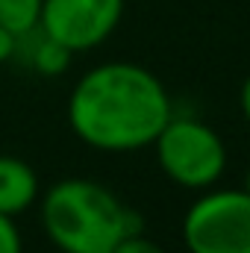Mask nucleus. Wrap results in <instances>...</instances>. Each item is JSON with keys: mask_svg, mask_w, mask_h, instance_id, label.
Here are the masks:
<instances>
[{"mask_svg": "<svg viewBox=\"0 0 250 253\" xmlns=\"http://www.w3.org/2000/svg\"><path fill=\"white\" fill-rule=\"evenodd\" d=\"M171 115L162 80L135 62H103L85 71L68 97L74 135L103 153H129L153 144Z\"/></svg>", "mask_w": 250, "mask_h": 253, "instance_id": "nucleus-1", "label": "nucleus"}, {"mask_svg": "<svg viewBox=\"0 0 250 253\" xmlns=\"http://www.w3.org/2000/svg\"><path fill=\"white\" fill-rule=\"evenodd\" d=\"M42 227L62 253H112L138 230V215L106 186L68 177L42 194Z\"/></svg>", "mask_w": 250, "mask_h": 253, "instance_id": "nucleus-2", "label": "nucleus"}, {"mask_svg": "<svg viewBox=\"0 0 250 253\" xmlns=\"http://www.w3.org/2000/svg\"><path fill=\"white\" fill-rule=\"evenodd\" d=\"M153 150L162 174L191 191L212 189L227 171V147L221 135L197 118L171 115L153 138Z\"/></svg>", "mask_w": 250, "mask_h": 253, "instance_id": "nucleus-3", "label": "nucleus"}, {"mask_svg": "<svg viewBox=\"0 0 250 253\" xmlns=\"http://www.w3.org/2000/svg\"><path fill=\"white\" fill-rule=\"evenodd\" d=\"M188 253H250V194L245 189H203L186 209Z\"/></svg>", "mask_w": 250, "mask_h": 253, "instance_id": "nucleus-4", "label": "nucleus"}, {"mask_svg": "<svg viewBox=\"0 0 250 253\" xmlns=\"http://www.w3.org/2000/svg\"><path fill=\"white\" fill-rule=\"evenodd\" d=\"M124 0H44L39 27L71 53L103 44L121 24Z\"/></svg>", "mask_w": 250, "mask_h": 253, "instance_id": "nucleus-5", "label": "nucleus"}, {"mask_svg": "<svg viewBox=\"0 0 250 253\" xmlns=\"http://www.w3.org/2000/svg\"><path fill=\"white\" fill-rule=\"evenodd\" d=\"M71 56H74V53L65 47L62 42H56V39L47 36L42 27H36V30L18 36L12 62L24 65L27 71L39 74V77H59V74L68 71Z\"/></svg>", "mask_w": 250, "mask_h": 253, "instance_id": "nucleus-6", "label": "nucleus"}, {"mask_svg": "<svg viewBox=\"0 0 250 253\" xmlns=\"http://www.w3.org/2000/svg\"><path fill=\"white\" fill-rule=\"evenodd\" d=\"M42 197L39 174L18 156H0V212L21 215Z\"/></svg>", "mask_w": 250, "mask_h": 253, "instance_id": "nucleus-7", "label": "nucleus"}, {"mask_svg": "<svg viewBox=\"0 0 250 253\" xmlns=\"http://www.w3.org/2000/svg\"><path fill=\"white\" fill-rule=\"evenodd\" d=\"M44 0H0V27L21 36L39 27Z\"/></svg>", "mask_w": 250, "mask_h": 253, "instance_id": "nucleus-8", "label": "nucleus"}, {"mask_svg": "<svg viewBox=\"0 0 250 253\" xmlns=\"http://www.w3.org/2000/svg\"><path fill=\"white\" fill-rule=\"evenodd\" d=\"M0 253H24L21 230H18L15 218L3 215V212H0Z\"/></svg>", "mask_w": 250, "mask_h": 253, "instance_id": "nucleus-9", "label": "nucleus"}, {"mask_svg": "<svg viewBox=\"0 0 250 253\" xmlns=\"http://www.w3.org/2000/svg\"><path fill=\"white\" fill-rule=\"evenodd\" d=\"M112 253H168V251H165L162 245H156L153 239H147V236H141V233L135 230V233H129L126 239H121Z\"/></svg>", "mask_w": 250, "mask_h": 253, "instance_id": "nucleus-10", "label": "nucleus"}, {"mask_svg": "<svg viewBox=\"0 0 250 253\" xmlns=\"http://www.w3.org/2000/svg\"><path fill=\"white\" fill-rule=\"evenodd\" d=\"M15 42H18V36H15V33H9L6 27H0V65L12 62V53H15Z\"/></svg>", "mask_w": 250, "mask_h": 253, "instance_id": "nucleus-11", "label": "nucleus"}, {"mask_svg": "<svg viewBox=\"0 0 250 253\" xmlns=\"http://www.w3.org/2000/svg\"><path fill=\"white\" fill-rule=\"evenodd\" d=\"M239 106H242L245 121L250 124V74L245 77V83H242V91H239Z\"/></svg>", "mask_w": 250, "mask_h": 253, "instance_id": "nucleus-12", "label": "nucleus"}, {"mask_svg": "<svg viewBox=\"0 0 250 253\" xmlns=\"http://www.w3.org/2000/svg\"><path fill=\"white\" fill-rule=\"evenodd\" d=\"M245 191L250 194V165H248V174H245Z\"/></svg>", "mask_w": 250, "mask_h": 253, "instance_id": "nucleus-13", "label": "nucleus"}]
</instances>
